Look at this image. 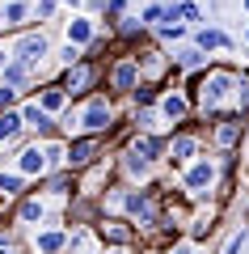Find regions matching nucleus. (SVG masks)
<instances>
[{
  "label": "nucleus",
  "instance_id": "obj_16",
  "mask_svg": "<svg viewBox=\"0 0 249 254\" xmlns=\"http://www.w3.org/2000/svg\"><path fill=\"white\" fill-rule=\"evenodd\" d=\"M68 246H72V233H68V229H47V233L34 237V250H38V254H63Z\"/></svg>",
  "mask_w": 249,
  "mask_h": 254
},
{
  "label": "nucleus",
  "instance_id": "obj_18",
  "mask_svg": "<svg viewBox=\"0 0 249 254\" xmlns=\"http://www.w3.org/2000/svg\"><path fill=\"white\" fill-rule=\"evenodd\" d=\"M21 190H26V178L17 170H0V208H9L13 199H21Z\"/></svg>",
  "mask_w": 249,
  "mask_h": 254
},
{
  "label": "nucleus",
  "instance_id": "obj_1",
  "mask_svg": "<svg viewBox=\"0 0 249 254\" xmlns=\"http://www.w3.org/2000/svg\"><path fill=\"white\" fill-rule=\"evenodd\" d=\"M190 106H195L199 119H245L249 115V72H237V68H224V64H211L207 72H199L190 81Z\"/></svg>",
  "mask_w": 249,
  "mask_h": 254
},
{
  "label": "nucleus",
  "instance_id": "obj_7",
  "mask_svg": "<svg viewBox=\"0 0 249 254\" xmlns=\"http://www.w3.org/2000/svg\"><path fill=\"white\" fill-rule=\"evenodd\" d=\"M93 233H98L106 246L131 250V246H135V237H140V229H135L127 216H98V220H93Z\"/></svg>",
  "mask_w": 249,
  "mask_h": 254
},
{
  "label": "nucleus",
  "instance_id": "obj_36",
  "mask_svg": "<svg viewBox=\"0 0 249 254\" xmlns=\"http://www.w3.org/2000/svg\"><path fill=\"white\" fill-rule=\"evenodd\" d=\"M63 4H80V0H63Z\"/></svg>",
  "mask_w": 249,
  "mask_h": 254
},
{
  "label": "nucleus",
  "instance_id": "obj_15",
  "mask_svg": "<svg viewBox=\"0 0 249 254\" xmlns=\"http://www.w3.org/2000/svg\"><path fill=\"white\" fill-rule=\"evenodd\" d=\"M21 123H26L30 131H38V140H47V136H51V127H55V119L47 115V110L38 106V98H34V102L21 106Z\"/></svg>",
  "mask_w": 249,
  "mask_h": 254
},
{
  "label": "nucleus",
  "instance_id": "obj_27",
  "mask_svg": "<svg viewBox=\"0 0 249 254\" xmlns=\"http://www.w3.org/2000/svg\"><path fill=\"white\" fill-rule=\"evenodd\" d=\"M131 102L135 106H152V102H160V93H156V85H140V89L131 93Z\"/></svg>",
  "mask_w": 249,
  "mask_h": 254
},
{
  "label": "nucleus",
  "instance_id": "obj_30",
  "mask_svg": "<svg viewBox=\"0 0 249 254\" xmlns=\"http://www.w3.org/2000/svg\"><path fill=\"white\" fill-rule=\"evenodd\" d=\"M106 17H110V21L123 17V0H110V4H106Z\"/></svg>",
  "mask_w": 249,
  "mask_h": 254
},
{
  "label": "nucleus",
  "instance_id": "obj_17",
  "mask_svg": "<svg viewBox=\"0 0 249 254\" xmlns=\"http://www.w3.org/2000/svg\"><path fill=\"white\" fill-rule=\"evenodd\" d=\"M68 93H63V85H43V89H38V106H43L47 110V115H63V110H68Z\"/></svg>",
  "mask_w": 249,
  "mask_h": 254
},
{
  "label": "nucleus",
  "instance_id": "obj_29",
  "mask_svg": "<svg viewBox=\"0 0 249 254\" xmlns=\"http://www.w3.org/2000/svg\"><path fill=\"white\" fill-rule=\"evenodd\" d=\"M165 17V9H160V4H152V9H144V26H152V21H160Z\"/></svg>",
  "mask_w": 249,
  "mask_h": 254
},
{
  "label": "nucleus",
  "instance_id": "obj_21",
  "mask_svg": "<svg viewBox=\"0 0 249 254\" xmlns=\"http://www.w3.org/2000/svg\"><path fill=\"white\" fill-rule=\"evenodd\" d=\"M17 216L26 220V225H38V220L47 216V203L38 199V195H30V199H21V203H17Z\"/></svg>",
  "mask_w": 249,
  "mask_h": 254
},
{
  "label": "nucleus",
  "instance_id": "obj_8",
  "mask_svg": "<svg viewBox=\"0 0 249 254\" xmlns=\"http://www.w3.org/2000/svg\"><path fill=\"white\" fill-rule=\"evenodd\" d=\"M199 148H203V140H199V131H173L169 140H165V161L169 165H195L199 161Z\"/></svg>",
  "mask_w": 249,
  "mask_h": 254
},
{
  "label": "nucleus",
  "instance_id": "obj_23",
  "mask_svg": "<svg viewBox=\"0 0 249 254\" xmlns=\"http://www.w3.org/2000/svg\"><path fill=\"white\" fill-rule=\"evenodd\" d=\"M68 190H76V174L72 170H59L47 178V195H68Z\"/></svg>",
  "mask_w": 249,
  "mask_h": 254
},
{
  "label": "nucleus",
  "instance_id": "obj_28",
  "mask_svg": "<svg viewBox=\"0 0 249 254\" xmlns=\"http://www.w3.org/2000/svg\"><path fill=\"white\" fill-rule=\"evenodd\" d=\"M13 102H17V93L0 85V115H4V110H13Z\"/></svg>",
  "mask_w": 249,
  "mask_h": 254
},
{
  "label": "nucleus",
  "instance_id": "obj_26",
  "mask_svg": "<svg viewBox=\"0 0 249 254\" xmlns=\"http://www.w3.org/2000/svg\"><path fill=\"white\" fill-rule=\"evenodd\" d=\"M215 47H228V38H224L220 30H203V34H199V51H215Z\"/></svg>",
  "mask_w": 249,
  "mask_h": 254
},
{
  "label": "nucleus",
  "instance_id": "obj_25",
  "mask_svg": "<svg viewBox=\"0 0 249 254\" xmlns=\"http://www.w3.org/2000/svg\"><path fill=\"white\" fill-rule=\"evenodd\" d=\"M72 43H93V26L89 21H72L68 26V47Z\"/></svg>",
  "mask_w": 249,
  "mask_h": 254
},
{
  "label": "nucleus",
  "instance_id": "obj_35",
  "mask_svg": "<svg viewBox=\"0 0 249 254\" xmlns=\"http://www.w3.org/2000/svg\"><path fill=\"white\" fill-rule=\"evenodd\" d=\"M0 26H4V9H0Z\"/></svg>",
  "mask_w": 249,
  "mask_h": 254
},
{
  "label": "nucleus",
  "instance_id": "obj_13",
  "mask_svg": "<svg viewBox=\"0 0 249 254\" xmlns=\"http://www.w3.org/2000/svg\"><path fill=\"white\" fill-rule=\"evenodd\" d=\"M160 115L169 119V123H186L190 115H195V106H190V93H178V89H169V93H160Z\"/></svg>",
  "mask_w": 249,
  "mask_h": 254
},
{
  "label": "nucleus",
  "instance_id": "obj_22",
  "mask_svg": "<svg viewBox=\"0 0 249 254\" xmlns=\"http://www.w3.org/2000/svg\"><path fill=\"white\" fill-rule=\"evenodd\" d=\"M173 68H195V72H207L211 64H203V51H199V47H186V51L173 55Z\"/></svg>",
  "mask_w": 249,
  "mask_h": 254
},
{
  "label": "nucleus",
  "instance_id": "obj_32",
  "mask_svg": "<svg viewBox=\"0 0 249 254\" xmlns=\"http://www.w3.org/2000/svg\"><path fill=\"white\" fill-rule=\"evenodd\" d=\"M51 9H55V0H38V13L43 17H51Z\"/></svg>",
  "mask_w": 249,
  "mask_h": 254
},
{
  "label": "nucleus",
  "instance_id": "obj_12",
  "mask_svg": "<svg viewBox=\"0 0 249 254\" xmlns=\"http://www.w3.org/2000/svg\"><path fill=\"white\" fill-rule=\"evenodd\" d=\"M13 170H17L21 178H43V174L51 170V157H47V144H43V140L26 144V148L17 153V165H13Z\"/></svg>",
  "mask_w": 249,
  "mask_h": 254
},
{
  "label": "nucleus",
  "instance_id": "obj_31",
  "mask_svg": "<svg viewBox=\"0 0 249 254\" xmlns=\"http://www.w3.org/2000/svg\"><path fill=\"white\" fill-rule=\"evenodd\" d=\"M178 13H182L186 21H199V9H195V4H178Z\"/></svg>",
  "mask_w": 249,
  "mask_h": 254
},
{
  "label": "nucleus",
  "instance_id": "obj_6",
  "mask_svg": "<svg viewBox=\"0 0 249 254\" xmlns=\"http://www.w3.org/2000/svg\"><path fill=\"white\" fill-rule=\"evenodd\" d=\"M140 85H144V81H140V64H135V55H118V60L106 68V89H110V93L131 98Z\"/></svg>",
  "mask_w": 249,
  "mask_h": 254
},
{
  "label": "nucleus",
  "instance_id": "obj_14",
  "mask_svg": "<svg viewBox=\"0 0 249 254\" xmlns=\"http://www.w3.org/2000/svg\"><path fill=\"white\" fill-rule=\"evenodd\" d=\"M47 51H51V47H47V34H21V43H17V64H26V68H34V64H43L47 60Z\"/></svg>",
  "mask_w": 249,
  "mask_h": 254
},
{
  "label": "nucleus",
  "instance_id": "obj_34",
  "mask_svg": "<svg viewBox=\"0 0 249 254\" xmlns=\"http://www.w3.org/2000/svg\"><path fill=\"white\" fill-rule=\"evenodd\" d=\"M169 254H195V250H190V246H173Z\"/></svg>",
  "mask_w": 249,
  "mask_h": 254
},
{
  "label": "nucleus",
  "instance_id": "obj_24",
  "mask_svg": "<svg viewBox=\"0 0 249 254\" xmlns=\"http://www.w3.org/2000/svg\"><path fill=\"white\" fill-rule=\"evenodd\" d=\"M26 0H9V4H4V26H21V21H26Z\"/></svg>",
  "mask_w": 249,
  "mask_h": 254
},
{
  "label": "nucleus",
  "instance_id": "obj_9",
  "mask_svg": "<svg viewBox=\"0 0 249 254\" xmlns=\"http://www.w3.org/2000/svg\"><path fill=\"white\" fill-rule=\"evenodd\" d=\"M98 76H101L98 64H93V60H80V64H72L68 72L59 76V85H63V93H68V98H85V93L98 85Z\"/></svg>",
  "mask_w": 249,
  "mask_h": 254
},
{
  "label": "nucleus",
  "instance_id": "obj_5",
  "mask_svg": "<svg viewBox=\"0 0 249 254\" xmlns=\"http://www.w3.org/2000/svg\"><path fill=\"white\" fill-rule=\"evenodd\" d=\"M135 55V64H140V81L144 85H165L169 81V72H173V55H165L160 47H140V51H131Z\"/></svg>",
  "mask_w": 249,
  "mask_h": 254
},
{
  "label": "nucleus",
  "instance_id": "obj_11",
  "mask_svg": "<svg viewBox=\"0 0 249 254\" xmlns=\"http://www.w3.org/2000/svg\"><path fill=\"white\" fill-rule=\"evenodd\" d=\"M241 131H245V119H237V115H228V119H215V123H211V148H215L220 157L237 153V144H241Z\"/></svg>",
  "mask_w": 249,
  "mask_h": 254
},
{
  "label": "nucleus",
  "instance_id": "obj_2",
  "mask_svg": "<svg viewBox=\"0 0 249 254\" xmlns=\"http://www.w3.org/2000/svg\"><path fill=\"white\" fill-rule=\"evenodd\" d=\"M63 123H68V131H72V123H80V127H85L80 136H110L114 123H118V115H114V102H110L106 93H93V98L85 102V110H80L76 119L68 115Z\"/></svg>",
  "mask_w": 249,
  "mask_h": 254
},
{
  "label": "nucleus",
  "instance_id": "obj_33",
  "mask_svg": "<svg viewBox=\"0 0 249 254\" xmlns=\"http://www.w3.org/2000/svg\"><path fill=\"white\" fill-rule=\"evenodd\" d=\"M4 68H9V55H4V47H0V76H4Z\"/></svg>",
  "mask_w": 249,
  "mask_h": 254
},
{
  "label": "nucleus",
  "instance_id": "obj_3",
  "mask_svg": "<svg viewBox=\"0 0 249 254\" xmlns=\"http://www.w3.org/2000/svg\"><path fill=\"white\" fill-rule=\"evenodd\" d=\"M224 182V174H220V165L211 161V157H199L195 165H186V174H182V199H203L207 190H215Z\"/></svg>",
  "mask_w": 249,
  "mask_h": 254
},
{
  "label": "nucleus",
  "instance_id": "obj_10",
  "mask_svg": "<svg viewBox=\"0 0 249 254\" xmlns=\"http://www.w3.org/2000/svg\"><path fill=\"white\" fill-rule=\"evenodd\" d=\"M123 157L156 165V161H165V140H160V136H152V131H135V136L123 144Z\"/></svg>",
  "mask_w": 249,
  "mask_h": 254
},
{
  "label": "nucleus",
  "instance_id": "obj_4",
  "mask_svg": "<svg viewBox=\"0 0 249 254\" xmlns=\"http://www.w3.org/2000/svg\"><path fill=\"white\" fill-rule=\"evenodd\" d=\"M101 153H106V136H72L68 140V157H63V170L85 174V170H93V165L101 161Z\"/></svg>",
  "mask_w": 249,
  "mask_h": 254
},
{
  "label": "nucleus",
  "instance_id": "obj_19",
  "mask_svg": "<svg viewBox=\"0 0 249 254\" xmlns=\"http://www.w3.org/2000/svg\"><path fill=\"white\" fill-rule=\"evenodd\" d=\"M0 85H4V89H13V93L30 89V68H26V64H17V60H13L9 68H4V76H0Z\"/></svg>",
  "mask_w": 249,
  "mask_h": 254
},
{
  "label": "nucleus",
  "instance_id": "obj_20",
  "mask_svg": "<svg viewBox=\"0 0 249 254\" xmlns=\"http://www.w3.org/2000/svg\"><path fill=\"white\" fill-rule=\"evenodd\" d=\"M21 110H4V115H0V144H9V140H17L21 136Z\"/></svg>",
  "mask_w": 249,
  "mask_h": 254
}]
</instances>
